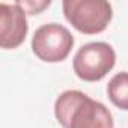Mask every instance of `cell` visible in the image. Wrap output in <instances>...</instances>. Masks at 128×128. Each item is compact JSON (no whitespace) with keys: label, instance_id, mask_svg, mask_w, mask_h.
I'll return each mask as SVG.
<instances>
[{"label":"cell","instance_id":"cell-5","mask_svg":"<svg viewBox=\"0 0 128 128\" xmlns=\"http://www.w3.org/2000/svg\"><path fill=\"white\" fill-rule=\"evenodd\" d=\"M29 32L26 11L15 2L0 3V47L3 50L18 48Z\"/></svg>","mask_w":128,"mask_h":128},{"label":"cell","instance_id":"cell-1","mask_svg":"<svg viewBox=\"0 0 128 128\" xmlns=\"http://www.w3.org/2000/svg\"><path fill=\"white\" fill-rule=\"evenodd\" d=\"M54 116L63 128H113L110 110L82 90H65L54 102Z\"/></svg>","mask_w":128,"mask_h":128},{"label":"cell","instance_id":"cell-2","mask_svg":"<svg viewBox=\"0 0 128 128\" xmlns=\"http://www.w3.org/2000/svg\"><path fill=\"white\" fill-rule=\"evenodd\" d=\"M63 15L76 30L84 35H96L107 29L113 9L106 0H65Z\"/></svg>","mask_w":128,"mask_h":128},{"label":"cell","instance_id":"cell-3","mask_svg":"<svg viewBox=\"0 0 128 128\" xmlns=\"http://www.w3.org/2000/svg\"><path fill=\"white\" fill-rule=\"evenodd\" d=\"M116 53L107 42H89L78 48L74 56V72L83 82H98L114 66Z\"/></svg>","mask_w":128,"mask_h":128},{"label":"cell","instance_id":"cell-4","mask_svg":"<svg viewBox=\"0 0 128 128\" xmlns=\"http://www.w3.org/2000/svg\"><path fill=\"white\" fill-rule=\"evenodd\" d=\"M74 45V36L62 24L48 23L36 29L32 38V51L48 63L65 60Z\"/></svg>","mask_w":128,"mask_h":128},{"label":"cell","instance_id":"cell-7","mask_svg":"<svg viewBox=\"0 0 128 128\" xmlns=\"http://www.w3.org/2000/svg\"><path fill=\"white\" fill-rule=\"evenodd\" d=\"M17 3L26 11V14H39L44 8L51 5L50 0L48 2H17Z\"/></svg>","mask_w":128,"mask_h":128},{"label":"cell","instance_id":"cell-6","mask_svg":"<svg viewBox=\"0 0 128 128\" xmlns=\"http://www.w3.org/2000/svg\"><path fill=\"white\" fill-rule=\"evenodd\" d=\"M107 95L112 104L120 110H128V72H118L107 84Z\"/></svg>","mask_w":128,"mask_h":128}]
</instances>
